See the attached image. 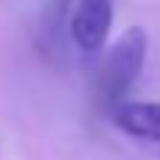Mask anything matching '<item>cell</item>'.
<instances>
[{"label": "cell", "instance_id": "cell-1", "mask_svg": "<svg viewBox=\"0 0 160 160\" xmlns=\"http://www.w3.org/2000/svg\"><path fill=\"white\" fill-rule=\"evenodd\" d=\"M146 51H149V37L143 28L135 25V28H127L104 53L96 73V96L104 110L112 112L118 104L127 101L129 90L135 87L146 65Z\"/></svg>", "mask_w": 160, "mask_h": 160}, {"label": "cell", "instance_id": "cell-2", "mask_svg": "<svg viewBox=\"0 0 160 160\" xmlns=\"http://www.w3.org/2000/svg\"><path fill=\"white\" fill-rule=\"evenodd\" d=\"M112 0H76L70 11V39L82 53H98L110 37Z\"/></svg>", "mask_w": 160, "mask_h": 160}, {"label": "cell", "instance_id": "cell-3", "mask_svg": "<svg viewBox=\"0 0 160 160\" xmlns=\"http://www.w3.org/2000/svg\"><path fill=\"white\" fill-rule=\"evenodd\" d=\"M110 115L118 132L160 158V101H124Z\"/></svg>", "mask_w": 160, "mask_h": 160}, {"label": "cell", "instance_id": "cell-4", "mask_svg": "<svg viewBox=\"0 0 160 160\" xmlns=\"http://www.w3.org/2000/svg\"><path fill=\"white\" fill-rule=\"evenodd\" d=\"M70 0H45L42 14H39V37H42V48L51 51V56L65 53V42L70 37V22H68V11ZM73 42V39H70Z\"/></svg>", "mask_w": 160, "mask_h": 160}]
</instances>
